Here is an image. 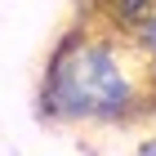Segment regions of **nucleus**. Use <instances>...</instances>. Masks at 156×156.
I'll return each mask as SVG.
<instances>
[{
    "label": "nucleus",
    "instance_id": "f257e3e1",
    "mask_svg": "<svg viewBox=\"0 0 156 156\" xmlns=\"http://www.w3.org/2000/svg\"><path fill=\"white\" fill-rule=\"evenodd\" d=\"M156 94L138 49L116 31H72L54 49L40 85V112L62 125L125 120Z\"/></svg>",
    "mask_w": 156,
    "mask_h": 156
},
{
    "label": "nucleus",
    "instance_id": "f03ea898",
    "mask_svg": "<svg viewBox=\"0 0 156 156\" xmlns=\"http://www.w3.org/2000/svg\"><path fill=\"white\" fill-rule=\"evenodd\" d=\"M129 40H134V49H138V58H143L147 76H152V85H156V9L129 31Z\"/></svg>",
    "mask_w": 156,
    "mask_h": 156
},
{
    "label": "nucleus",
    "instance_id": "7ed1b4c3",
    "mask_svg": "<svg viewBox=\"0 0 156 156\" xmlns=\"http://www.w3.org/2000/svg\"><path fill=\"white\" fill-rule=\"evenodd\" d=\"M134 156H156V134H152V138H147V143L138 147V152H134Z\"/></svg>",
    "mask_w": 156,
    "mask_h": 156
}]
</instances>
